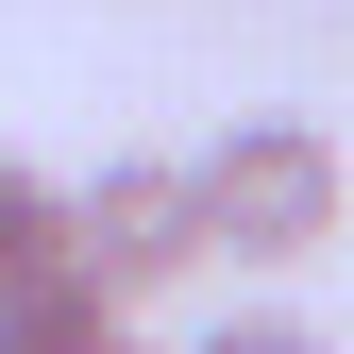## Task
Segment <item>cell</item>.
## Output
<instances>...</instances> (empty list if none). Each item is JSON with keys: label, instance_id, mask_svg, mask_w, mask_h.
<instances>
[{"label": "cell", "instance_id": "obj_1", "mask_svg": "<svg viewBox=\"0 0 354 354\" xmlns=\"http://www.w3.org/2000/svg\"><path fill=\"white\" fill-rule=\"evenodd\" d=\"M186 203H203V270L236 253V270H304V253H337L354 219V169L321 118H236V136L186 152Z\"/></svg>", "mask_w": 354, "mask_h": 354}, {"label": "cell", "instance_id": "obj_4", "mask_svg": "<svg viewBox=\"0 0 354 354\" xmlns=\"http://www.w3.org/2000/svg\"><path fill=\"white\" fill-rule=\"evenodd\" d=\"M118 337V304H84L68 270H34V287H0V354H102Z\"/></svg>", "mask_w": 354, "mask_h": 354}, {"label": "cell", "instance_id": "obj_6", "mask_svg": "<svg viewBox=\"0 0 354 354\" xmlns=\"http://www.w3.org/2000/svg\"><path fill=\"white\" fill-rule=\"evenodd\" d=\"M102 354H152V337H136V321H118V337H102Z\"/></svg>", "mask_w": 354, "mask_h": 354}, {"label": "cell", "instance_id": "obj_3", "mask_svg": "<svg viewBox=\"0 0 354 354\" xmlns=\"http://www.w3.org/2000/svg\"><path fill=\"white\" fill-rule=\"evenodd\" d=\"M34 270H68V186L34 152H0V287H34Z\"/></svg>", "mask_w": 354, "mask_h": 354}, {"label": "cell", "instance_id": "obj_2", "mask_svg": "<svg viewBox=\"0 0 354 354\" xmlns=\"http://www.w3.org/2000/svg\"><path fill=\"white\" fill-rule=\"evenodd\" d=\"M186 270H203V203H186V152H102V169L68 186V287L136 321V304H169Z\"/></svg>", "mask_w": 354, "mask_h": 354}, {"label": "cell", "instance_id": "obj_5", "mask_svg": "<svg viewBox=\"0 0 354 354\" xmlns=\"http://www.w3.org/2000/svg\"><path fill=\"white\" fill-rule=\"evenodd\" d=\"M186 354H337V337L304 321V304H236V321H203Z\"/></svg>", "mask_w": 354, "mask_h": 354}]
</instances>
